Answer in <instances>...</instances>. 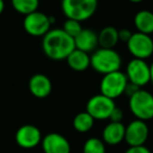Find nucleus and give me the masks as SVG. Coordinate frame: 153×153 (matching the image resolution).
I'll list each match as a JSON object with an SVG mask.
<instances>
[{
    "instance_id": "30",
    "label": "nucleus",
    "mask_w": 153,
    "mask_h": 153,
    "mask_svg": "<svg viewBox=\"0 0 153 153\" xmlns=\"http://www.w3.org/2000/svg\"><path fill=\"white\" fill-rule=\"evenodd\" d=\"M51 1H57V0H51Z\"/></svg>"
},
{
    "instance_id": "25",
    "label": "nucleus",
    "mask_w": 153,
    "mask_h": 153,
    "mask_svg": "<svg viewBox=\"0 0 153 153\" xmlns=\"http://www.w3.org/2000/svg\"><path fill=\"white\" fill-rule=\"evenodd\" d=\"M124 153H152L146 146L129 147Z\"/></svg>"
},
{
    "instance_id": "17",
    "label": "nucleus",
    "mask_w": 153,
    "mask_h": 153,
    "mask_svg": "<svg viewBox=\"0 0 153 153\" xmlns=\"http://www.w3.org/2000/svg\"><path fill=\"white\" fill-rule=\"evenodd\" d=\"M134 26L138 33L146 35L153 34V13L148 10H142L134 16Z\"/></svg>"
},
{
    "instance_id": "20",
    "label": "nucleus",
    "mask_w": 153,
    "mask_h": 153,
    "mask_svg": "<svg viewBox=\"0 0 153 153\" xmlns=\"http://www.w3.org/2000/svg\"><path fill=\"white\" fill-rule=\"evenodd\" d=\"M39 3V0H12L13 9L24 16L38 11Z\"/></svg>"
},
{
    "instance_id": "8",
    "label": "nucleus",
    "mask_w": 153,
    "mask_h": 153,
    "mask_svg": "<svg viewBox=\"0 0 153 153\" xmlns=\"http://www.w3.org/2000/svg\"><path fill=\"white\" fill-rule=\"evenodd\" d=\"M51 26L49 16L39 11L28 14L23 19L24 30L33 37H44L51 30Z\"/></svg>"
},
{
    "instance_id": "26",
    "label": "nucleus",
    "mask_w": 153,
    "mask_h": 153,
    "mask_svg": "<svg viewBox=\"0 0 153 153\" xmlns=\"http://www.w3.org/2000/svg\"><path fill=\"white\" fill-rule=\"evenodd\" d=\"M138 89H140V88L137 87V86H135L134 84L129 83V82H128L127 87H126V89H125V94H127V96L130 98V97L133 96V94H135V92L137 91Z\"/></svg>"
},
{
    "instance_id": "11",
    "label": "nucleus",
    "mask_w": 153,
    "mask_h": 153,
    "mask_svg": "<svg viewBox=\"0 0 153 153\" xmlns=\"http://www.w3.org/2000/svg\"><path fill=\"white\" fill-rule=\"evenodd\" d=\"M15 140L23 149H33L42 142V134L38 127L34 125H23L16 131Z\"/></svg>"
},
{
    "instance_id": "14",
    "label": "nucleus",
    "mask_w": 153,
    "mask_h": 153,
    "mask_svg": "<svg viewBox=\"0 0 153 153\" xmlns=\"http://www.w3.org/2000/svg\"><path fill=\"white\" fill-rule=\"evenodd\" d=\"M125 130L126 126L123 123H114L110 122L105 126L103 130V142L110 146L119 145L125 140Z\"/></svg>"
},
{
    "instance_id": "3",
    "label": "nucleus",
    "mask_w": 153,
    "mask_h": 153,
    "mask_svg": "<svg viewBox=\"0 0 153 153\" xmlns=\"http://www.w3.org/2000/svg\"><path fill=\"white\" fill-rule=\"evenodd\" d=\"M61 7L67 19L82 22L94 15L98 0H61Z\"/></svg>"
},
{
    "instance_id": "18",
    "label": "nucleus",
    "mask_w": 153,
    "mask_h": 153,
    "mask_svg": "<svg viewBox=\"0 0 153 153\" xmlns=\"http://www.w3.org/2000/svg\"><path fill=\"white\" fill-rule=\"evenodd\" d=\"M101 48H113L119 42V30L113 26H106L98 35Z\"/></svg>"
},
{
    "instance_id": "15",
    "label": "nucleus",
    "mask_w": 153,
    "mask_h": 153,
    "mask_svg": "<svg viewBox=\"0 0 153 153\" xmlns=\"http://www.w3.org/2000/svg\"><path fill=\"white\" fill-rule=\"evenodd\" d=\"M74 40L76 49H80L87 53L96 51L97 47L99 46L98 35L90 28H83Z\"/></svg>"
},
{
    "instance_id": "10",
    "label": "nucleus",
    "mask_w": 153,
    "mask_h": 153,
    "mask_svg": "<svg viewBox=\"0 0 153 153\" xmlns=\"http://www.w3.org/2000/svg\"><path fill=\"white\" fill-rule=\"evenodd\" d=\"M149 136V128L145 121L134 120L127 125L125 130V140L129 147L144 146Z\"/></svg>"
},
{
    "instance_id": "12",
    "label": "nucleus",
    "mask_w": 153,
    "mask_h": 153,
    "mask_svg": "<svg viewBox=\"0 0 153 153\" xmlns=\"http://www.w3.org/2000/svg\"><path fill=\"white\" fill-rule=\"evenodd\" d=\"M42 149L44 153H70L68 140L60 133H48L42 138Z\"/></svg>"
},
{
    "instance_id": "4",
    "label": "nucleus",
    "mask_w": 153,
    "mask_h": 153,
    "mask_svg": "<svg viewBox=\"0 0 153 153\" xmlns=\"http://www.w3.org/2000/svg\"><path fill=\"white\" fill-rule=\"evenodd\" d=\"M131 113L140 121L153 119V94L145 89H138L129 98Z\"/></svg>"
},
{
    "instance_id": "2",
    "label": "nucleus",
    "mask_w": 153,
    "mask_h": 153,
    "mask_svg": "<svg viewBox=\"0 0 153 153\" xmlns=\"http://www.w3.org/2000/svg\"><path fill=\"white\" fill-rule=\"evenodd\" d=\"M90 66L101 74H107L120 70L122 58L113 48H99L90 56Z\"/></svg>"
},
{
    "instance_id": "13",
    "label": "nucleus",
    "mask_w": 153,
    "mask_h": 153,
    "mask_svg": "<svg viewBox=\"0 0 153 153\" xmlns=\"http://www.w3.org/2000/svg\"><path fill=\"white\" fill-rule=\"evenodd\" d=\"M28 89L35 98L44 99L51 94L53 84L47 76L43 74H35L28 82Z\"/></svg>"
},
{
    "instance_id": "29",
    "label": "nucleus",
    "mask_w": 153,
    "mask_h": 153,
    "mask_svg": "<svg viewBox=\"0 0 153 153\" xmlns=\"http://www.w3.org/2000/svg\"><path fill=\"white\" fill-rule=\"evenodd\" d=\"M128 1H130V2H132V3H140V2H142V1H144V0H128Z\"/></svg>"
},
{
    "instance_id": "6",
    "label": "nucleus",
    "mask_w": 153,
    "mask_h": 153,
    "mask_svg": "<svg viewBox=\"0 0 153 153\" xmlns=\"http://www.w3.org/2000/svg\"><path fill=\"white\" fill-rule=\"evenodd\" d=\"M128 82L142 88L151 82L150 65L145 60L133 58L130 60L126 68Z\"/></svg>"
},
{
    "instance_id": "9",
    "label": "nucleus",
    "mask_w": 153,
    "mask_h": 153,
    "mask_svg": "<svg viewBox=\"0 0 153 153\" xmlns=\"http://www.w3.org/2000/svg\"><path fill=\"white\" fill-rule=\"evenodd\" d=\"M127 47L129 53L136 59L146 60L153 55V40L150 35L134 33L127 42Z\"/></svg>"
},
{
    "instance_id": "19",
    "label": "nucleus",
    "mask_w": 153,
    "mask_h": 153,
    "mask_svg": "<svg viewBox=\"0 0 153 153\" xmlns=\"http://www.w3.org/2000/svg\"><path fill=\"white\" fill-rule=\"evenodd\" d=\"M94 124V119L87 112H80L74 117L72 121V126H74V130L81 133H85L91 130Z\"/></svg>"
},
{
    "instance_id": "5",
    "label": "nucleus",
    "mask_w": 153,
    "mask_h": 153,
    "mask_svg": "<svg viewBox=\"0 0 153 153\" xmlns=\"http://www.w3.org/2000/svg\"><path fill=\"white\" fill-rule=\"evenodd\" d=\"M128 79L126 74L120 70L104 74L100 83L101 94L114 100L125 94Z\"/></svg>"
},
{
    "instance_id": "1",
    "label": "nucleus",
    "mask_w": 153,
    "mask_h": 153,
    "mask_svg": "<svg viewBox=\"0 0 153 153\" xmlns=\"http://www.w3.org/2000/svg\"><path fill=\"white\" fill-rule=\"evenodd\" d=\"M74 48V38L68 36L62 28L51 30L43 37V53L48 59L53 61L66 60Z\"/></svg>"
},
{
    "instance_id": "24",
    "label": "nucleus",
    "mask_w": 153,
    "mask_h": 153,
    "mask_svg": "<svg viewBox=\"0 0 153 153\" xmlns=\"http://www.w3.org/2000/svg\"><path fill=\"white\" fill-rule=\"evenodd\" d=\"M131 36H132V33L129 30H127V28H122V30H119V41L127 43L130 40Z\"/></svg>"
},
{
    "instance_id": "7",
    "label": "nucleus",
    "mask_w": 153,
    "mask_h": 153,
    "mask_svg": "<svg viewBox=\"0 0 153 153\" xmlns=\"http://www.w3.org/2000/svg\"><path fill=\"white\" fill-rule=\"evenodd\" d=\"M114 100L104 96V94H96L88 100L86 104V111L94 117V120L103 121L110 117L111 112L115 108Z\"/></svg>"
},
{
    "instance_id": "27",
    "label": "nucleus",
    "mask_w": 153,
    "mask_h": 153,
    "mask_svg": "<svg viewBox=\"0 0 153 153\" xmlns=\"http://www.w3.org/2000/svg\"><path fill=\"white\" fill-rule=\"evenodd\" d=\"M4 7H5L4 0H0V15L3 13V11H4Z\"/></svg>"
},
{
    "instance_id": "22",
    "label": "nucleus",
    "mask_w": 153,
    "mask_h": 153,
    "mask_svg": "<svg viewBox=\"0 0 153 153\" xmlns=\"http://www.w3.org/2000/svg\"><path fill=\"white\" fill-rule=\"evenodd\" d=\"M62 30L68 35L70 36L71 38H76L78 35L81 33V30H83L81 25V22L80 21H76V20L74 19H67L63 24V28Z\"/></svg>"
},
{
    "instance_id": "28",
    "label": "nucleus",
    "mask_w": 153,
    "mask_h": 153,
    "mask_svg": "<svg viewBox=\"0 0 153 153\" xmlns=\"http://www.w3.org/2000/svg\"><path fill=\"white\" fill-rule=\"evenodd\" d=\"M150 71H151V82L153 83V62L150 65Z\"/></svg>"
},
{
    "instance_id": "16",
    "label": "nucleus",
    "mask_w": 153,
    "mask_h": 153,
    "mask_svg": "<svg viewBox=\"0 0 153 153\" xmlns=\"http://www.w3.org/2000/svg\"><path fill=\"white\" fill-rule=\"evenodd\" d=\"M67 64L74 71H84L90 66V56L85 51L74 48L66 59Z\"/></svg>"
},
{
    "instance_id": "23",
    "label": "nucleus",
    "mask_w": 153,
    "mask_h": 153,
    "mask_svg": "<svg viewBox=\"0 0 153 153\" xmlns=\"http://www.w3.org/2000/svg\"><path fill=\"white\" fill-rule=\"evenodd\" d=\"M123 110L121 108H119V107H115L112 112H111L109 120H110V122H114V123H121L122 120H123Z\"/></svg>"
},
{
    "instance_id": "21",
    "label": "nucleus",
    "mask_w": 153,
    "mask_h": 153,
    "mask_svg": "<svg viewBox=\"0 0 153 153\" xmlns=\"http://www.w3.org/2000/svg\"><path fill=\"white\" fill-rule=\"evenodd\" d=\"M83 153H106L105 143L98 137H90L84 143Z\"/></svg>"
}]
</instances>
